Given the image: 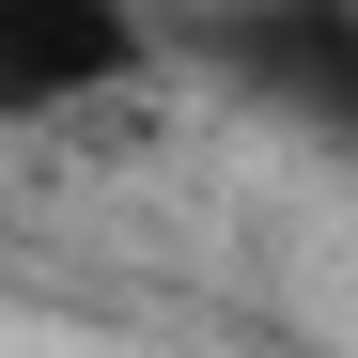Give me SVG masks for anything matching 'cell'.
Masks as SVG:
<instances>
[{"instance_id":"1","label":"cell","mask_w":358,"mask_h":358,"mask_svg":"<svg viewBox=\"0 0 358 358\" xmlns=\"http://www.w3.org/2000/svg\"><path fill=\"white\" fill-rule=\"evenodd\" d=\"M125 78H156L141 0H0V125H78Z\"/></svg>"}]
</instances>
